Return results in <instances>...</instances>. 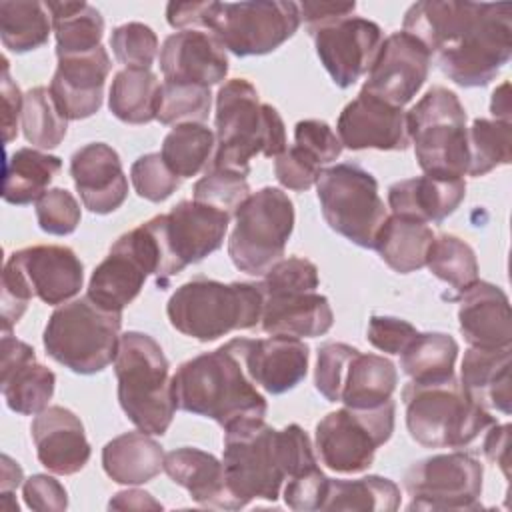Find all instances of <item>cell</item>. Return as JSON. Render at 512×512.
<instances>
[{"instance_id": "cell-1", "label": "cell", "mask_w": 512, "mask_h": 512, "mask_svg": "<svg viewBox=\"0 0 512 512\" xmlns=\"http://www.w3.org/2000/svg\"><path fill=\"white\" fill-rule=\"evenodd\" d=\"M402 30L462 88L490 84L512 56L510 2L422 0L406 10Z\"/></svg>"}, {"instance_id": "cell-2", "label": "cell", "mask_w": 512, "mask_h": 512, "mask_svg": "<svg viewBox=\"0 0 512 512\" xmlns=\"http://www.w3.org/2000/svg\"><path fill=\"white\" fill-rule=\"evenodd\" d=\"M222 462L236 508L258 498L276 502L286 480L318 466L312 442L298 424L274 430L264 418H244L224 428Z\"/></svg>"}, {"instance_id": "cell-3", "label": "cell", "mask_w": 512, "mask_h": 512, "mask_svg": "<svg viewBox=\"0 0 512 512\" xmlns=\"http://www.w3.org/2000/svg\"><path fill=\"white\" fill-rule=\"evenodd\" d=\"M244 350L246 338H234L182 362L172 376L176 406L222 428L244 418H264L268 404L246 370Z\"/></svg>"}, {"instance_id": "cell-4", "label": "cell", "mask_w": 512, "mask_h": 512, "mask_svg": "<svg viewBox=\"0 0 512 512\" xmlns=\"http://www.w3.org/2000/svg\"><path fill=\"white\" fill-rule=\"evenodd\" d=\"M216 152L212 168L250 174L258 154L276 158L286 150V128L272 104H262L256 88L244 78H232L216 94Z\"/></svg>"}, {"instance_id": "cell-5", "label": "cell", "mask_w": 512, "mask_h": 512, "mask_svg": "<svg viewBox=\"0 0 512 512\" xmlns=\"http://www.w3.org/2000/svg\"><path fill=\"white\" fill-rule=\"evenodd\" d=\"M118 402L128 420L150 436H162L172 424L176 400L170 364L160 344L144 332L120 336L114 358Z\"/></svg>"}, {"instance_id": "cell-6", "label": "cell", "mask_w": 512, "mask_h": 512, "mask_svg": "<svg viewBox=\"0 0 512 512\" xmlns=\"http://www.w3.org/2000/svg\"><path fill=\"white\" fill-rule=\"evenodd\" d=\"M264 294L254 282H218L196 276L170 296L166 314L180 334L198 342L218 340L260 324Z\"/></svg>"}, {"instance_id": "cell-7", "label": "cell", "mask_w": 512, "mask_h": 512, "mask_svg": "<svg viewBox=\"0 0 512 512\" xmlns=\"http://www.w3.org/2000/svg\"><path fill=\"white\" fill-rule=\"evenodd\" d=\"M122 312L104 310L88 296L58 306L44 328L46 354L76 374H96L114 362Z\"/></svg>"}, {"instance_id": "cell-8", "label": "cell", "mask_w": 512, "mask_h": 512, "mask_svg": "<svg viewBox=\"0 0 512 512\" xmlns=\"http://www.w3.org/2000/svg\"><path fill=\"white\" fill-rule=\"evenodd\" d=\"M406 426L426 448H464L496 418L466 396L456 376L440 384L408 382L402 388Z\"/></svg>"}, {"instance_id": "cell-9", "label": "cell", "mask_w": 512, "mask_h": 512, "mask_svg": "<svg viewBox=\"0 0 512 512\" xmlns=\"http://www.w3.org/2000/svg\"><path fill=\"white\" fill-rule=\"evenodd\" d=\"M406 120L424 174L440 178H464L468 174L466 110L452 90L432 86L406 112Z\"/></svg>"}, {"instance_id": "cell-10", "label": "cell", "mask_w": 512, "mask_h": 512, "mask_svg": "<svg viewBox=\"0 0 512 512\" xmlns=\"http://www.w3.org/2000/svg\"><path fill=\"white\" fill-rule=\"evenodd\" d=\"M300 8L284 0L202 2L198 30H206L232 54L262 56L280 48L300 26Z\"/></svg>"}, {"instance_id": "cell-11", "label": "cell", "mask_w": 512, "mask_h": 512, "mask_svg": "<svg viewBox=\"0 0 512 512\" xmlns=\"http://www.w3.org/2000/svg\"><path fill=\"white\" fill-rule=\"evenodd\" d=\"M294 230V204L280 188L264 186L252 192L234 212L228 256L250 276H264L284 256Z\"/></svg>"}, {"instance_id": "cell-12", "label": "cell", "mask_w": 512, "mask_h": 512, "mask_svg": "<svg viewBox=\"0 0 512 512\" xmlns=\"http://www.w3.org/2000/svg\"><path fill=\"white\" fill-rule=\"evenodd\" d=\"M316 194L322 216L336 234L360 248H374L388 214L378 194V182L368 170L354 162L322 168Z\"/></svg>"}, {"instance_id": "cell-13", "label": "cell", "mask_w": 512, "mask_h": 512, "mask_svg": "<svg viewBox=\"0 0 512 512\" xmlns=\"http://www.w3.org/2000/svg\"><path fill=\"white\" fill-rule=\"evenodd\" d=\"M230 218L228 212L210 204L182 200L168 214H158L144 222L160 254L156 284L166 286L174 274L218 250L228 232Z\"/></svg>"}, {"instance_id": "cell-14", "label": "cell", "mask_w": 512, "mask_h": 512, "mask_svg": "<svg viewBox=\"0 0 512 512\" xmlns=\"http://www.w3.org/2000/svg\"><path fill=\"white\" fill-rule=\"evenodd\" d=\"M394 400L378 408H340L316 424V452L322 464L340 474L364 472L372 466L376 450L394 432Z\"/></svg>"}, {"instance_id": "cell-15", "label": "cell", "mask_w": 512, "mask_h": 512, "mask_svg": "<svg viewBox=\"0 0 512 512\" xmlns=\"http://www.w3.org/2000/svg\"><path fill=\"white\" fill-rule=\"evenodd\" d=\"M484 468L468 452L434 454L414 462L404 474L412 498L408 510H480Z\"/></svg>"}, {"instance_id": "cell-16", "label": "cell", "mask_w": 512, "mask_h": 512, "mask_svg": "<svg viewBox=\"0 0 512 512\" xmlns=\"http://www.w3.org/2000/svg\"><path fill=\"white\" fill-rule=\"evenodd\" d=\"M156 272V246L140 224L112 244L108 256L94 268L86 296L104 310L122 312L140 294L146 278Z\"/></svg>"}, {"instance_id": "cell-17", "label": "cell", "mask_w": 512, "mask_h": 512, "mask_svg": "<svg viewBox=\"0 0 512 512\" xmlns=\"http://www.w3.org/2000/svg\"><path fill=\"white\" fill-rule=\"evenodd\" d=\"M316 54L340 88L352 86L368 74L382 46V30L360 16H342L308 28Z\"/></svg>"}, {"instance_id": "cell-18", "label": "cell", "mask_w": 512, "mask_h": 512, "mask_svg": "<svg viewBox=\"0 0 512 512\" xmlns=\"http://www.w3.org/2000/svg\"><path fill=\"white\" fill-rule=\"evenodd\" d=\"M430 66L432 56L424 44L398 30L382 40L362 90L386 104L404 108L424 86Z\"/></svg>"}, {"instance_id": "cell-19", "label": "cell", "mask_w": 512, "mask_h": 512, "mask_svg": "<svg viewBox=\"0 0 512 512\" xmlns=\"http://www.w3.org/2000/svg\"><path fill=\"white\" fill-rule=\"evenodd\" d=\"M336 134L350 150H406L410 146L404 108L360 90L338 116Z\"/></svg>"}, {"instance_id": "cell-20", "label": "cell", "mask_w": 512, "mask_h": 512, "mask_svg": "<svg viewBox=\"0 0 512 512\" xmlns=\"http://www.w3.org/2000/svg\"><path fill=\"white\" fill-rule=\"evenodd\" d=\"M0 356V390L6 406L24 416L46 410L54 394L56 374L36 362L34 348L10 332H2Z\"/></svg>"}, {"instance_id": "cell-21", "label": "cell", "mask_w": 512, "mask_h": 512, "mask_svg": "<svg viewBox=\"0 0 512 512\" xmlns=\"http://www.w3.org/2000/svg\"><path fill=\"white\" fill-rule=\"evenodd\" d=\"M110 68V56L102 46L86 54L58 58L56 72L48 86L58 110L68 120L94 116L102 106Z\"/></svg>"}, {"instance_id": "cell-22", "label": "cell", "mask_w": 512, "mask_h": 512, "mask_svg": "<svg viewBox=\"0 0 512 512\" xmlns=\"http://www.w3.org/2000/svg\"><path fill=\"white\" fill-rule=\"evenodd\" d=\"M70 176L84 208L94 214L118 210L128 196V180L118 152L104 142H90L70 158Z\"/></svg>"}, {"instance_id": "cell-23", "label": "cell", "mask_w": 512, "mask_h": 512, "mask_svg": "<svg viewBox=\"0 0 512 512\" xmlns=\"http://www.w3.org/2000/svg\"><path fill=\"white\" fill-rule=\"evenodd\" d=\"M34 296L50 306L66 304L84 282V266L76 252L58 244H36L10 254Z\"/></svg>"}, {"instance_id": "cell-24", "label": "cell", "mask_w": 512, "mask_h": 512, "mask_svg": "<svg viewBox=\"0 0 512 512\" xmlns=\"http://www.w3.org/2000/svg\"><path fill=\"white\" fill-rule=\"evenodd\" d=\"M164 80L212 86L228 74V54L218 38L206 30H180L160 48Z\"/></svg>"}, {"instance_id": "cell-25", "label": "cell", "mask_w": 512, "mask_h": 512, "mask_svg": "<svg viewBox=\"0 0 512 512\" xmlns=\"http://www.w3.org/2000/svg\"><path fill=\"white\" fill-rule=\"evenodd\" d=\"M30 434L40 464L52 474L70 476L90 460V444L82 420L64 406H48L34 416Z\"/></svg>"}, {"instance_id": "cell-26", "label": "cell", "mask_w": 512, "mask_h": 512, "mask_svg": "<svg viewBox=\"0 0 512 512\" xmlns=\"http://www.w3.org/2000/svg\"><path fill=\"white\" fill-rule=\"evenodd\" d=\"M456 302L460 332L472 348L512 346L510 302L502 288L476 280L460 292Z\"/></svg>"}, {"instance_id": "cell-27", "label": "cell", "mask_w": 512, "mask_h": 512, "mask_svg": "<svg viewBox=\"0 0 512 512\" xmlns=\"http://www.w3.org/2000/svg\"><path fill=\"white\" fill-rule=\"evenodd\" d=\"M308 358L310 348L302 342V338H246V370L252 382L268 394H284L296 388L306 378Z\"/></svg>"}, {"instance_id": "cell-28", "label": "cell", "mask_w": 512, "mask_h": 512, "mask_svg": "<svg viewBox=\"0 0 512 512\" xmlns=\"http://www.w3.org/2000/svg\"><path fill=\"white\" fill-rule=\"evenodd\" d=\"M464 178L416 176L398 180L388 188V206L392 214L408 216L420 222H442L464 200Z\"/></svg>"}, {"instance_id": "cell-29", "label": "cell", "mask_w": 512, "mask_h": 512, "mask_svg": "<svg viewBox=\"0 0 512 512\" xmlns=\"http://www.w3.org/2000/svg\"><path fill=\"white\" fill-rule=\"evenodd\" d=\"M334 324L326 296L318 292H284L264 296L260 326L270 336L316 338Z\"/></svg>"}, {"instance_id": "cell-30", "label": "cell", "mask_w": 512, "mask_h": 512, "mask_svg": "<svg viewBox=\"0 0 512 512\" xmlns=\"http://www.w3.org/2000/svg\"><path fill=\"white\" fill-rule=\"evenodd\" d=\"M164 472L172 482L186 488L194 502L206 508L238 510L228 492L224 462L200 448L182 446L166 452Z\"/></svg>"}, {"instance_id": "cell-31", "label": "cell", "mask_w": 512, "mask_h": 512, "mask_svg": "<svg viewBox=\"0 0 512 512\" xmlns=\"http://www.w3.org/2000/svg\"><path fill=\"white\" fill-rule=\"evenodd\" d=\"M510 360L512 346L468 348L462 360L460 386L484 410L510 414Z\"/></svg>"}, {"instance_id": "cell-32", "label": "cell", "mask_w": 512, "mask_h": 512, "mask_svg": "<svg viewBox=\"0 0 512 512\" xmlns=\"http://www.w3.org/2000/svg\"><path fill=\"white\" fill-rule=\"evenodd\" d=\"M164 450L150 434L126 432L102 448V466L108 478L118 484H146L164 470Z\"/></svg>"}, {"instance_id": "cell-33", "label": "cell", "mask_w": 512, "mask_h": 512, "mask_svg": "<svg viewBox=\"0 0 512 512\" xmlns=\"http://www.w3.org/2000/svg\"><path fill=\"white\" fill-rule=\"evenodd\" d=\"M434 238L426 222L390 214L376 234L374 250L394 272L410 274L426 266L428 248Z\"/></svg>"}, {"instance_id": "cell-34", "label": "cell", "mask_w": 512, "mask_h": 512, "mask_svg": "<svg viewBox=\"0 0 512 512\" xmlns=\"http://www.w3.org/2000/svg\"><path fill=\"white\" fill-rule=\"evenodd\" d=\"M398 384V372L392 360L378 354L352 356L340 392V402L354 410L378 408L392 400Z\"/></svg>"}, {"instance_id": "cell-35", "label": "cell", "mask_w": 512, "mask_h": 512, "mask_svg": "<svg viewBox=\"0 0 512 512\" xmlns=\"http://www.w3.org/2000/svg\"><path fill=\"white\" fill-rule=\"evenodd\" d=\"M56 36V56L86 54L102 46L104 18L88 2H46Z\"/></svg>"}, {"instance_id": "cell-36", "label": "cell", "mask_w": 512, "mask_h": 512, "mask_svg": "<svg viewBox=\"0 0 512 512\" xmlns=\"http://www.w3.org/2000/svg\"><path fill=\"white\" fill-rule=\"evenodd\" d=\"M60 170L62 160L58 156L36 148H18L6 160L2 198L16 206L36 202Z\"/></svg>"}, {"instance_id": "cell-37", "label": "cell", "mask_w": 512, "mask_h": 512, "mask_svg": "<svg viewBox=\"0 0 512 512\" xmlns=\"http://www.w3.org/2000/svg\"><path fill=\"white\" fill-rule=\"evenodd\" d=\"M160 80L150 68H122L114 74L108 108L126 124H148L156 120Z\"/></svg>"}, {"instance_id": "cell-38", "label": "cell", "mask_w": 512, "mask_h": 512, "mask_svg": "<svg viewBox=\"0 0 512 512\" xmlns=\"http://www.w3.org/2000/svg\"><path fill=\"white\" fill-rule=\"evenodd\" d=\"M458 342L444 332H418L400 354V368L416 384H440L454 378Z\"/></svg>"}, {"instance_id": "cell-39", "label": "cell", "mask_w": 512, "mask_h": 512, "mask_svg": "<svg viewBox=\"0 0 512 512\" xmlns=\"http://www.w3.org/2000/svg\"><path fill=\"white\" fill-rule=\"evenodd\" d=\"M52 16L46 2L2 0L0 2V38L6 50L24 54L48 42Z\"/></svg>"}, {"instance_id": "cell-40", "label": "cell", "mask_w": 512, "mask_h": 512, "mask_svg": "<svg viewBox=\"0 0 512 512\" xmlns=\"http://www.w3.org/2000/svg\"><path fill=\"white\" fill-rule=\"evenodd\" d=\"M400 506V488L384 476H362L356 480H328L322 510L394 512Z\"/></svg>"}, {"instance_id": "cell-41", "label": "cell", "mask_w": 512, "mask_h": 512, "mask_svg": "<svg viewBox=\"0 0 512 512\" xmlns=\"http://www.w3.org/2000/svg\"><path fill=\"white\" fill-rule=\"evenodd\" d=\"M216 134L198 122L174 126L162 140L160 156L178 178H192L212 162Z\"/></svg>"}, {"instance_id": "cell-42", "label": "cell", "mask_w": 512, "mask_h": 512, "mask_svg": "<svg viewBox=\"0 0 512 512\" xmlns=\"http://www.w3.org/2000/svg\"><path fill=\"white\" fill-rule=\"evenodd\" d=\"M22 130L24 138L38 150H52L64 140L68 118L58 110L50 88L36 86L24 94Z\"/></svg>"}, {"instance_id": "cell-43", "label": "cell", "mask_w": 512, "mask_h": 512, "mask_svg": "<svg viewBox=\"0 0 512 512\" xmlns=\"http://www.w3.org/2000/svg\"><path fill=\"white\" fill-rule=\"evenodd\" d=\"M468 174L484 176L512 160V122L476 118L468 128Z\"/></svg>"}, {"instance_id": "cell-44", "label": "cell", "mask_w": 512, "mask_h": 512, "mask_svg": "<svg viewBox=\"0 0 512 512\" xmlns=\"http://www.w3.org/2000/svg\"><path fill=\"white\" fill-rule=\"evenodd\" d=\"M426 266L436 278L458 292L478 280V260L472 246L454 234H440L432 240Z\"/></svg>"}, {"instance_id": "cell-45", "label": "cell", "mask_w": 512, "mask_h": 512, "mask_svg": "<svg viewBox=\"0 0 512 512\" xmlns=\"http://www.w3.org/2000/svg\"><path fill=\"white\" fill-rule=\"evenodd\" d=\"M212 106V94L208 86L190 82L164 80L158 96L156 120L164 126H178L188 122L202 124Z\"/></svg>"}, {"instance_id": "cell-46", "label": "cell", "mask_w": 512, "mask_h": 512, "mask_svg": "<svg viewBox=\"0 0 512 512\" xmlns=\"http://www.w3.org/2000/svg\"><path fill=\"white\" fill-rule=\"evenodd\" d=\"M250 186L244 174L224 170V168H212L208 166L206 174L194 184L192 200L210 204L214 208H220L234 216L238 206L250 196Z\"/></svg>"}, {"instance_id": "cell-47", "label": "cell", "mask_w": 512, "mask_h": 512, "mask_svg": "<svg viewBox=\"0 0 512 512\" xmlns=\"http://www.w3.org/2000/svg\"><path fill=\"white\" fill-rule=\"evenodd\" d=\"M110 48L124 68H150L158 54V38L150 26L126 22L112 30Z\"/></svg>"}, {"instance_id": "cell-48", "label": "cell", "mask_w": 512, "mask_h": 512, "mask_svg": "<svg viewBox=\"0 0 512 512\" xmlns=\"http://www.w3.org/2000/svg\"><path fill=\"white\" fill-rule=\"evenodd\" d=\"M136 194L150 202H164L180 188V178L166 166L160 152L140 156L130 168Z\"/></svg>"}, {"instance_id": "cell-49", "label": "cell", "mask_w": 512, "mask_h": 512, "mask_svg": "<svg viewBox=\"0 0 512 512\" xmlns=\"http://www.w3.org/2000/svg\"><path fill=\"white\" fill-rule=\"evenodd\" d=\"M320 284L318 268L306 258H282L278 260L258 282L264 296L284 292H316Z\"/></svg>"}, {"instance_id": "cell-50", "label": "cell", "mask_w": 512, "mask_h": 512, "mask_svg": "<svg viewBox=\"0 0 512 512\" xmlns=\"http://www.w3.org/2000/svg\"><path fill=\"white\" fill-rule=\"evenodd\" d=\"M80 218L82 212L78 200L64 188H50L36 200V220L46 234H72L78 228Z\"/></svg>"}, {"instance_id": "cell-51", "label": "cell", "mask_w": 512, "mask_h": 512, "mask_svg": "<svg viewBox=\"0 0 512 512\" xmlns=\"http://www.w3.org/2000/svg\"><path fill=\"white\" fill-rule=\"evenodd\" d=\"M356 352L358 348L344 342H326L318 348L314 384L328 402H340L342 382Z\"/></svg>"}, {"instance_id": "cell-52", "label": "cell", "mask_w": 512, "mask_h": 512, "mask_svg": "<svg viewBox=\"0 0 512 512\" xmlns=\"http://www.w3.org/2000/svg\"><path fill=\"white\" fill-rule=\"evenodd\" d=\"M320 172H322V164L296 144L290 148L286 146V150L274 158L276 180L288 190L304 192L312 188Z\"/></svg>"}, {"instance_id": "cell-53", "label": "cell", "mask_w": 512, "mask_h": 512, "mask_svg": "<svg viewBox=\"0 0 512 512\" xmlns=\"http://www.w3.org/2000/svg\"><path fill=\"white\" fill-rule=\"evenodd\" d=\"M328 480L330 478L320 470V466L286 480L282 488L286 506L296 512L322 510V502L328 490Z\"/></svg>"}, {"instance_id": "cell-54", "label": "cell", "mask_w": 512, "mask_h": 512, "mask_svg": "<svg viewBox=\"0 0 512 512\" xmlns=\"http://www.w3.org/2000/svg\"><path fill=\"white\" fill-rule=\"evenodd\" d=\"M294 144L312 154L322 166L334 162L344 148L338 134L324 120H300L294 126Z\"/></svg>"}, {"instance_id": "cell-55", "label": "cell", "mask_w": 512, "mask_h": 512, "mask_svg": "<svg viewBox=\"0 0 512 512\" xmlns=\"http://www.w3.org/2000/svg\"><path fill=\"white\" fill-rule=\"evenodd\" d=\"M34 296L22 270L8 258L2 270V332H10Z\"/></svg>"}, {"instance_id": "cell-56", "label": "cell", "mask_w": 512, "mask_h": 512, "mask_svg": "<svg viewBox=\"0 0 512 512\" xmlns=\"http://www.w3.org/2000/svg\"><path fill=\"white\" fill-rule=\"evenodd\" d=\"M418 330L402 318L396 316H372L368 322L366 338L368 342L386 354H402L406 346L414 340Z\"/></svg>"}, {"instance_id": "cell-57", "label": "cell", "mask_w": 512, "mask_h": 512, "mask_svg": "<svg viewBox=\"0 0 512 512\" xmlns=\"http://www.w3.org/2000/svg\"><path fill=\"white\" fill-rule=\"evenodd\" d=\"M22 496L30 510L62 512L68 508L66 488L48 474H34L24 480Z\"/></svg>"}, {"instance_id": "cell-58", "label": "cell", "mask_w": 512, "mask_h": 512, "mask_svg": "<svg viewBox=\"0 0 512 512\" xmlns=\"http://www.w3.org/2000/svg\"><path fill=\"white\" fill-rule=\"evenodd\" d=\"M0 94L4 104L2 114V134L4 142H12L18 134V120H22V108H24V96L18 88V84L10 76L8 60L2 58V80H0Z\"/></svg>"}, {"instance_id": "cell-59", "label": "cell", "mask_w": 512, "mask_h": 512, "mask_svg": "<svg viewBox=\"0 0 512 512\" xmlns=\"http://www.w3.org/2000/svg\"><path fill=\"white\" fill-rule=\"evenodd\" d=\"M300 8V20H304L306 30L312 26H318L322 22L342 18V16H352L356 10V2H312L304 0L298 4Z\"/></svg>"}, {"instance_id": "cell-60", "label": "cell", "mask_w": 512, "mask_h": 512, "mask_svg": "<svg viewBox=\"0 0 512 512\" xmlns=\"http://www.w3.org/2000/svg\"><path fill=\"white\" fill-rule=\"evenodd\" d=\"M510 424H492L484 438V454L510 478Z\"/></svg>"}, {"instance_id": "cell-61", "label": "cell", "mask_w": 512, "mask_h": 512, "mask_svg": "<svg viewBox=\"0 0 512 512\" xmlns=\"http://www.w3.org/2000/svg\"><path fill=\"white\" fill-rule=\"evenodd\" d=\"M110 510H162V504L152 498V494L132 488V490H122L116 492L110 502Z\"/></svg>"}, {"instance_id": "cell-62", "label": "cell", "mask_w": 512, "mask_h": 512, "mask_svg": "<svg viewBox=\"0 0 512 512\" xmlns=\"http://www.w3.org/2000/svg\"><path fill=\"white\" fill-rule=\"evenodd\" d=\"M24 474L18 462H14L8 454H2V476H0V496H2V508L12 498L14 490L22 484Z\"/></svg>"}, {"instance_id": "cell-63", "label": "cell", "mask_w": 512, "mask_h": 512, "mask_svg": "<svg viewBox=\"0 0 512 512\" xmlns=\"http://www.w3.org/2000/svg\"><path fill=\"white\" fill-rule=\"evenodd\" d=\"M490 112L494 116V120H502V122H510V84L504 82L500 84L490 100Z\"/></svg>"}]
</instances>
